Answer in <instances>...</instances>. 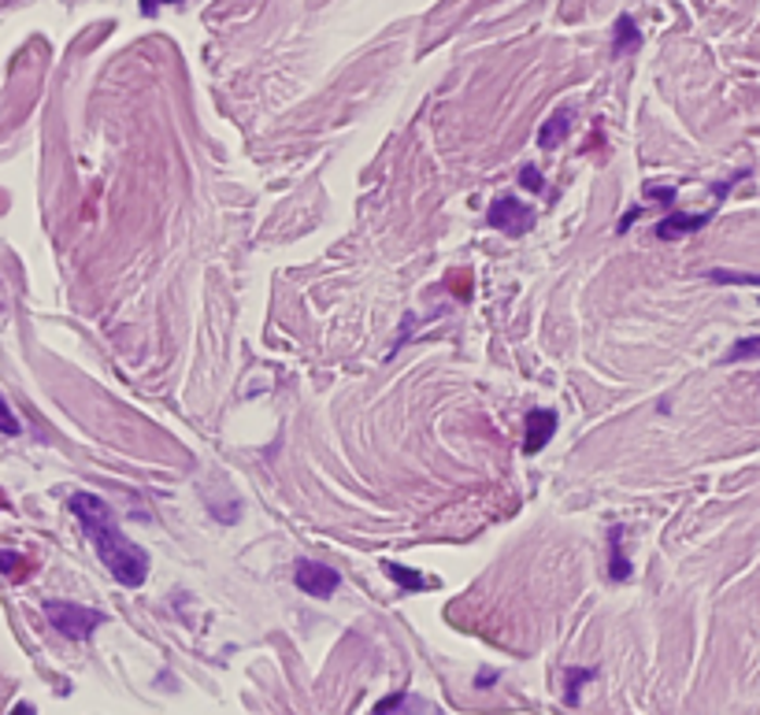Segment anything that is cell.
<instances>
[{"label": "cell", "mask_w": 760, "mask_h": 715, "mask_svg": "<svg viewBox=\"0 0 760 715\" xmlns=\"http://www.w3.org/2000/svg\"><path fill=\"white\" fill-rule=\"evenodd\" d=\"M67 504L115 582L126 586V590H138L145 578H149V556H145V549H138L126 538L123 527L115 523L112 509L97 493H71Z\"/></svg>", "instance_id": "1"}, {"label": "cell", "mask_w": 760, "mask_h": 715, "mask_svg": "<svg viewBox=\"0 0 760 715\" xmlns=\"http://www.w3.org/2000/svg\"><path fill=\"white\" fill-rule=\"evenodd\" d=\"M45 615H49V623L57 627L67 641H86L94 638L97 627H104L108 615L97 612V609H83V604L75 601H49L45 604Z\"/></svg>", "instance_id": "2"}, {"label": "cell", "mask_w": 760, "mask_h": 715, "mask_svg": "<svg viewBox=\"0 0 760 715\" xmlns=\"http://www.w3.org/2000/svg\"><path fill=\"white\" fill-rule=\"evenodd\" d=\"M294 582L301 586V590L309 593V597H320V601H327V597L341 586V575L334 572V567L320 564V560H297Z\"/></svg>", "instance_id": "3"}, {"label": "cell", "mask_w": 760, "mask_h": 715, "mask_svg": "<svg viewBox=\"0 0 760 715\" xmlns=\"http://www.w3.org/2000/svg\"><path fill=\"white\" fill-rule=\"evenodd\" d=\"M490 226L494 230L512 234V238H520V234H527L531 226H535V212H531L523 201H515V197H497V201L490 204Z\"/></svg>", "instance_id": "4"}, {"label": "cell", "mask_w": 760, "mask_h": 715, "mask_svg": "<svg viewBox=\"0 0 760 715\" xmlns=\"http://www.w3.org/2000/svg\"><path fill=\"white\" fill-rule=\"evenodd\" d=\"M557 434V412L549 409H535L527 415V430H523V452H541L549 446V438Z\"/></svg>", "instance_id": "5"}, {"label": "cell", "mask_w": 760, "mask_h": 715, "mask_svg": "<svg viewBox=\"0 0 760 715\" xmlns=\"http://www.w3.org/2000/svg\"><path fill=\"white\" fill-rule=\"evenodd\" d=\"M709 219H712V212H701V215L672 212L668 219L657 223V238L660 241H675V238H683V234H694V230H701V226H709Z\"/></svg>", "instance_id": "6"}, {"label": "cell", "mask_w": 760, "mask_h": 715, "mask_svg": "<svg viewBox=\"0 0 760 715\" xmlns=\"http://www.w3.org/2000/svg\"><path fill=\"white\" fill-rule=\"evenodd\" d=\"M568 130H572V112H568V108H560V112H553L546 123H541L538 145H541V149H553V145H560L568 138Z\"/></svg>", "instance_id": "7"}, {"label": "cell", "mask_w": 760, "mask_h": 715, "mask_svg": "<svg viewBox=\"0 0 760 715\" xmlns=\"http://www.w3.org/2000/svg\"><path fill=\"white\" fill-rule=\"evenodd\" d=\"M609 578L612 582H627L631 578V560L623 552V527H612L609 534Z\"/></svg>", "instance_id": "8"}, {"label": "cell", "mask_w": 760, "mask_h": 715, "mask_svg": "<svg viewBox=\"0 0 760 715\" xmlns=\"http://www.w3.org/2000/svg\"><path fill=\"white\" fill-rule=\"evenodd\" d=\"M638 45H641L638 23L631 20V15H620V20H616V38H612V52H616V57H631Z\"/></svg>", "instance_id": "9"}, {"label": "cell", "mask_w": 760, "mask_h": 715, "mask_svg": "<svg viewBox=\"0 0 760 715\" xmlns=\"http://www.w3.org/2000/svg\"><path fill=\"white\" fill-rule=\"evenodd\" d=\"M597 672L594 667H572V672H568V690H564V701L568 704H578V690H583L586 682H590Z\"/></svg>", "instance_id": "10"}, {"label": "cell", "mask_w": 760, "mask_h": 715, "mask_svg": "<svg viewBox=\"0 0 760 715\" xmlns=\"http://www.w3.org/2000/svg\"><path fill=\"white\" fill-rule=\"evenodd\" d=\"M709 278L712 283H720V286H760V275H746V271H709Z\"/></svg>", "instance_id": "11"}, {"label": "cell", "mask_w": 760, "mask_h": 715, "mask_svg": "<svg viewBox=\"0 0 760 715\" xmlns=\"http://www.w3.org/2000/svg\"><path fill=\"white\" fill-rule=\"evenodd\" d=\"M386 572H390L394 582H401L404 590H427V578L420 572H409V567H401V564H386Z\"/></svg>", "instance_id": "12"}, {"label": "cell", "mask_w": 760, "mask_h": 715, "mask_svg": "<svg viewBox=\"0 0 760 715\" xmlns=\"http://www.w3.org/2000/svg\"><path fill=\"white\" fill-rule=\"evenodd\" d=\"M409 704H415V701L409 697V690H401V693L386 697V701H378L375 715H404V712H409Z\"/></svg>", "instance_id": "13"}, {"label": "cell", "mask_w": 760, "mask_h": 715, "mask_svg": "<svg viewBox=\"0 0 760 715\" xmlns=\"http://www.w3.org/2000/svg\"><path fill=\"white\" fill-rule=\"evenodd\" d=\"M757 352H760V338H746L723 356V364H738V360H749V356H757Z\"/></svg>", "instance_id": "14"}, {"label": "cell", "mask_w": 760, "mask_h": 715, "mask_svg": "<svg viewBox=\"0 0 760 715\" xmlns=\"http://www.w3.org/2000/svg\"><path fill=\"white\" fill-rule=\"evenodd\" d=\"M23 572H26V560L20 556V552H0V575L20 578Z\"/></svg>", "instance_id": "15"}, {"label": "cell", "mask_w": 760, "mask_h": 715, "mask_svg": "<svg viewBox=\"0 0 760 715\" xmlns=\"http://www.w3.org/2000/svg\"><path fill=\"white\" fill-rule=\"evenodd\" d=\"M0 434H8V438H15V434H20V419H15L12 409L4 404V397H0Z\"/></svg>", "instance_id": "16"}, {"label": "cell", "mask_w": 760, "mask_h": 715, "mask_svg": "<svg viewBox=\"0 0 760 715\" xmlns=\"http://www.w3.org/2000/svg\"><path fill=\"white\" fill-rule=\"evenodd\" d=\"M520 183L527 186L531 193H541V186H546V183H541V175H538V167H523L520 171Z\"/></svg>", "instance_id": "17"}, {"label": "cell", "mask_w": 760, "mask_h": 715, "mask_svg": "<svg viewBox=\"0 0 760 715\" xmlns=\"http://www.w3.org/2000/svg\"><path fill=\"white\" fill-rule=\"evenodd\" d=\"M160 4H183V0H141V15H157Z\"/></svg>", "instance_id": "18"}, {"label": "cell", "mask_w": 760, "mask_h": 715, "mask_svg": "<svg viewBox=\"0 0 760 715\" xmlns=\"http://www.w3.org/2000/svg\"><path fill=\"white\" fill-rule=\"evenodd\" d=\"M12 715H34V704H15Z\"/></svg>", "instance_id": "19"}, {"label": "cell", "mask_w": 760, "mask_h": 715, "mask_svg": "<svg viewBox=\"0 0 760 715\" xmlns=\"http://www.w3.org/2000/svg\"><path fill=\"white\" fill-rule=\"evenodd\" d=\"M0 315H4V283H0Z\"/></svg>", "instance_id": "20"}]
</instances>
